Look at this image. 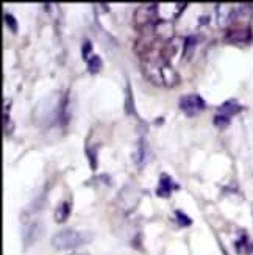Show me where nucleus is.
Returning a JSON list of instances; mask_svg holds the SVG:
<instances>
[{
    "label": "nucleus",
    "mask_w": 253,
    "mask_h": 255,
    "mask_svg": "<svg viewBox=\"0 0 253 255\" xmlns=\"http://www.w3.org/2000/svg\"><path fill=\"white\" fill-rule=\"evenodd\" d=\"M177 188V185L173 183L172 177L168 175V174H161L160 177V183H158V188H157V196L160 197H168L172 194V191Z\"/></svg>",
    "instance_id": "nucleus-10"
},
{
    "label": "nucleus",
    "mask_w": 253,
    "mask_h": 255,
    "mask_svg": "<svg viewBox=\"0 0 253 255\" xmlns=\"http://www.w3.org/2000/svg\"><path fill=\"white\" fill-rule=\"evenodd\" d=\"M180 110L186 116H195L205 110V101L199 94H186L180 99Z\"/></svg>",
    "instance_id": "nucleus-4"
},
{
    "label": "nucleus",
    "mask_w": 253,
    "mask_h": 255,
    "mask_svg": "<svg viewBox=\"0 0 253 255\" xmlns=\"http://www.w3.org/2000/svg\"><path fill=\"white\" fill-rule=\"evenodd\" d=\"M86 63H87V69H89L91 72H98L102 69V60H100L98 55H92V57Z\"/></svg>",
    "instance_id": "nucleus-15"
},
{
    "label": "nucleus",
    "mask_w": 253,
    "mask_h": 255,
    "mask_svg": "<svg viewBox=\"0 0 253 255\" xmlns=\"http://www.w3.org/2000/svg\"><path fill=\"white\" fill-rule=\"evenodd\" d=\"M68 255H89V254H86V252H71Z\"/></svg>",
    "instance_id": "nucleus-19"
},
{
    "label": "nucleus",
    "mask_w": 253,
    "mask_h": 255,
    "mask_svg": "<svg viewBox=\"0 0 253 255\" xmlns=\"http://www.w3.org/2000/svg\"><path fill=\"white\" fill-rule=\"evenodd\" d=\"M94 240L92 232H79V230H72V229H66L58 232L57 235H53L52 238V246L55 249H75L84 246L87 243H91Z\"/></svg>",
    "instance_id": "nucleus-1"
},
{
    "label": "nucleus",
    "mask_w": 253,
    "mask_h": 255,
    "mask_svg": "<svg viewBox=\"0 0 253 255\" xmlns=\"http://www.w3.org/2000/svg\"><path fill=\"white\" fill-rule=\"evenodd\" d=\"M169 61L164 57H149L142 63V72L155 85H164V69Z\"/></svg>",
    "instance_id": "nucleus-2"
},
{
    "label": "nucleus",
    "mask_w": 253,
    "mask_h": 255,
    "mask_svg": "<svg viewBox=\"0 0 253 255\" xmlns=\"http://www.w3.org/2000/svg\"><path fill=\"white\" fill-rule=\"evenodd\" d=\"M42 232H44V226L38 219L25 221L24 227H22V240H24L25 248L35 246L39 241V238L42 237Z\"/></svg>",
    "instance_id": "nucleus-3"
},
{
    "label": "nucleus",
    "mask_w": 253,
    "mask_h": 255,
    "mask_svg": "<svg viewBox=\"0 0 253 255\" xmlns=\"http://www.w3.org/2000/svg\"><path fill=\"white\" fill-rule=\"evenodd\" d=\"M117 202L120 205V208L125 210V212H131L139 202V191L138 188L133 185H127L122 191L117 196Z\"/></svg>",
    "instance_id": "nucleus-6"
},
{
    "label": "nucleus",
    "mask_w": 253,
    "mask_h": 255,
    "mask_svg": "<svg viewBox=\"0 0 253 255\" xmlns=\"http://www.w3.org/2000/svg\"><path fill=\"white\" fill-rule=\"evenodd\" d=\"M146 149H147V146L144 144V141H139V144H138V147H136V152H135V160H136V163L138 164H142L146 161Z\"/></svg>",
    "instance_id": "nucleus-14"
},
{
    "label": "nucleus",
    "mask_w": 253,
    "mask_h": 255,
    "mask_svg": "<svg viewBox=\"0 0 253 255\" xmlns=\"http://www.w3.org/2000/svg\"><path fill=\"white\" fill-rule=\"evenodd\" d=\"M236 19V9L235 5H228V3H222L217 5V22L221 27H227L228 24Z\"/></svg>",
    "instance_id": "nucleus-9"
},
{
    "label": "nucleus",
    "mask_w": 253,
    "mask_h": 255,
    "mask_svg": "<svg viewBox=\"0 0 253 255\" xmlns=\"http://www.w3.org/2000/svg\"><path fill=\"white\" fill-rule=\"evenodd\" d=\"M69 215H71V204L63 202L55 210V221H57V223H64V221L69 218Z\"/></svg>",
    "instance_id": "nucleus-11"
},
{
    "label": "nucleus",
    "mask_w": 253,
    "mask_h": 255,
    "mask_svg": "<svg viewBox=\"0 0 253 255\" xmlns=\"http://www.w3.org/2000/svg\"><path fill=\"white\" fill-rule=\"evenodd\" d=\"M5 22H6V25H9L11 31H16L17 30V24H16L14 17L11 16V14H5Z\"/></svg>",
    "instance_id": "nucleus-18"
},
{
    "label": "nucleus",
    "mask_w": 253,
    "mask_h": 255,
    "mask_svg": "<svg viewBox=\"0 0 253 255\" xmlns=\"http://www.w3.org/2000/svg\"><path fill=\"white\" fill-rule=\"evenodd\" d=\"M232 41L235 42H246L250 39V33L247 30H235L230 33V36H228Z\"/></svg>",
    "instance_id": "nucleus-13"
},
{
    "label": "nucleus",
    "mask_w": 253,
    "mask_h": 255,
    "mask_svg": "<svg viewBox=\"0 0 253 255\" xmlns=\"http://www.w3.org/2000/svg\"><path fill=\"white\" fill-rule=\"evenodd\" d=\"M175 216H177L178 224H180V226H183V227H188V226H191V224H192L191 218H189L188 215H186V213L180 212V210H177V212H175Z\"/></svg>",
    "instance_id": "nucleus-16"
},
{
    "label": "nucleus",
    "mask_w": 253,
    "mask_h": 255,
    "mask_svg": "<svg viewBox=\"0 0 253 255\" xmlns=\"http://www.w3.org/2000/svg\"><path fill=\"white\" fill-rule=\"evenodd\" d=\"M184 3H175V2H163L157 3V13L161 22H170L175 17H178L180 13L184 9Z\"/></svg>",
    "instance_id": "nucleus-8"
},
{
    "label": "nucleus",
    "mask_w": 253,
    "mask_h": 255,
    "mask_svg": "<svg viewBox=\"0 0 253 255\" xmlns=\"http://www.w3.org/2000/svg\"><path fill=\"white\" fill-rule=\"evenodd\" d=\"M91 50H92V44L89 42V41H84V44H83V47H82V53H83V58L87 61L94 53H91Z\"/></svg>",
    "instance_id": "nucleus-17"
},
{
    "label": "nucleus",
    "mask_w": 253,
    "mask_h": 255,
    "mask_svg": "<svg viewBox=\"0 0 253 255\" xmlns=\"http://www.w3.org/2000/svg\"><path fill=\"white\" fill-rule=\"evenodd\" d=\"M238 112H241V105H238L235 101H228L224 105L219 107L217 113L214 116V124L217 127H225L230 124V119L235 116Z\"/></svg>",
    "instance_id": "nucleus-7"
},
{
    "label": "nucleus",
    "mask_w": 253,
    "mask_h": 255,
    "mask_svg": "<svg viewBox=\"0 0 253 255\" xmlns=\"http://www.w3.org/2000/svg\"><path fill=\"white\" fill-rule=\"evenodd\" d=\"M158 20V13H157V3H147L141 5L136 9V24L138 27H152Z\"/></svg>",
    "instance_id": "nucleus-5"
},
{
    "label": "nucleus",
    "mask_w": 253,
    "mask_h": 255,
    "mask_svg": "<svg viewBox=\"0 0 253 255\" xmlns=\"http://www.w3.org/2000/svg\"><path fill=\"white\" fill-rule=\"evenodd\" d=\"M236 251L241 255H253V245L246 237H243L236 243Z\"/></svg>",
    "instance_id": "nucleus-12"
}]
</instances>
